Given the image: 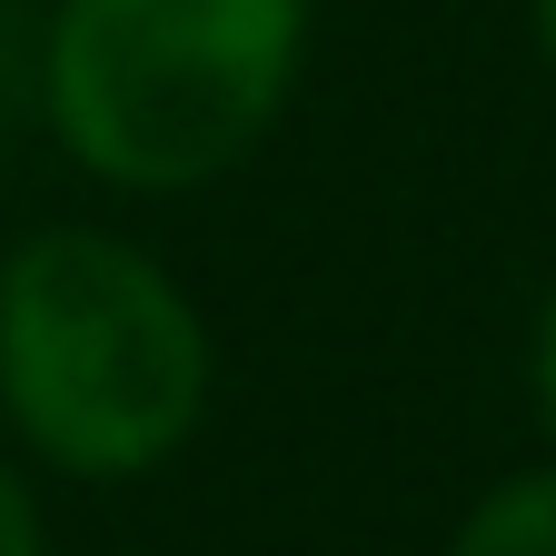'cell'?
Listing matches in <instances>:
<instances>
[{
    "instance_id": "cell-1",
    "label": "cell",
    "mask_w": 556,
    "mask_h": 556,
    "mask_svg": "<svg viewBox=\"0 0 556 556\" xmlns=\"http://www.w3.org/2000/svg\"><path fill=\"white\" fill-rule=\"evenodd\" d=\"M219 338L179 268L100 219H40L0 249V417L21 457L80 486L160 477L208 417Z\"/></svg>"
},
{
    "instance_id": "cell-2",
    "label": "cell",
    "mask_w": 556,
    "mask_h": 556,
    "mask_svg": "<svg viewBox=\"0 0 556 556\" xmlns=\"http://www.w3.org/2000/svg\"><path fill=\"white\" fill-rule=\"evenodd\" d=\"M318 40V0H50L40 119L119 199L219 189L268 150Z\"/></svg>"
},
{
    "instance_id": "cell-3",
    "label": "cell",
    "mask_w": 556,
    "mask_h": 556,
    "mask_svg": "<svg viewBox=\"0 0 556 556\" xmlns=\"http://www.w3.org/2000/svg\"><path fill=\"white\" fill-rule=\"evenodd\" d=\"M447 556H556V457L486 486V497L457 517Z\"/></svg>"
},
{
    "instance_id": "cell-4",
    "label": "cell",
    "mask_w": 556,
    "mask_h": 556,
    "mask_svg": "<svg viewBox=\"0 0 556 556\" xmlns=\"http://www.w3.org/2000/svg\"><path fill=\"white\" fill-rule=\"evenodd\" d=\"M0 556H50V517H40V497H30L21 457H0Z\"/></svg>"
},
{
    "instance_id": "cell-5",
    "label": "cell",
    "mask_w": 556,
    "mask_h": 556,
    "mask_svg": "<svg viewBox=\"0 0 556 556\" xmlns=\"http://www.w3.org/2000/svg\"><path fill=\"white\" fill-rule=\"evenodd\" d=\"M527 388H536V417H546V438H556V289H546L536 338H527Z\"/></svg>"
},
{
    "instance_id": "cell-6",
    "label": "cell",
    "mask_w": 556,
    "mask_h": 556,
    "mask_svg": "<svg viewBox=\"0 0 556 556\" xmlns=\"http://www.w3.org/2000/svg\"><path fill=\"white\" fill-rule=\"evenodd\" d=\"M527 21H536V60L556 70V0H527Z\"/></svg>"
}]
</instances>
